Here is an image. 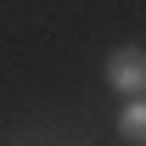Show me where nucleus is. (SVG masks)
Here are the masks:
<instances>
[{
	"label": "nucleus",
	"mask_w": 146,
	"mask_h": 146,
	"mask_svg": "<svg viewBox=\"0 0 146 146\" xmlns=\"http://www.w3.org/2000/svg\"><path fill=\"white\" fill-rule=\"evenodd\" d=\"M107 84L118 96H141L146 90V51L141 45H118V51L107 56Z\"/></svg>",
	"instance_id": "nucleus-1"
},
{
	"label": "nucleus",
	"mask_w": 146,
	"mask_h": 146,
	"mask_svg": "<svg viewBox=\"0 0 146 146\" xmlns=\"http://www.w3.org/2000/svg\"><path fill=\"white\" fill-rule=\"evenodd\" d=\"M118 135L129 146H146V96H135L124 112H118Z\"/></svg>",
	"instance_id": "nucleus-2"
}]
</instances>
